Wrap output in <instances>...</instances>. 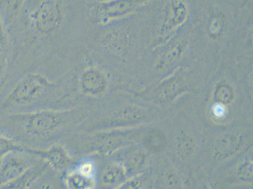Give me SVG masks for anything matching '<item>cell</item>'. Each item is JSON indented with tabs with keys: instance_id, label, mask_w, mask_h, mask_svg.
Instances as JSON below:
<instances>
[{
	"instance_id": "9a60e30c",
	"label": "cell",
	"mask_w": 253,
	"mask_h": 189,
	"mask_svg": "<svg viewBox=\"0 0 253 189\" xmlns=\"http://www.w3.org/2000/svg\"><path fill=\"white\" fill-rule=\"evenodd\" d=\"M174 147L179 158L182 160H187L194 153L195 142L189 134L185 131H181L176 135Z\"/></svg>"
},
{
	"instance_id": "30bf717a",
	"label": "cell",
	"mask_w": 253,
	"mask_h": 189,
	"mask_svg": "<svg viewBox=\"0 0 253 189\" xmlns=\"http://www.w3.org/2000/svg\"><path fill=\"white\" fill-rule=\"evenodd\" d=\"M244 143L245 137L241 133L232 131L223 134L213 144V158L218 161L228 160L240 151Z\"/></svg>"
},
{
	"instance_id": "4fadbf2b",
	"label": "cell",
	"mask_w": 253,
	"mask_h": 189,
	"mask_svg": "<svg viewBox=\"0 0 253 189\" xmlns=\"http://www.w3.org/2000/svg\"><path fill=\"white\" fill-rule=\"evenodd\" d=\"M167 41V44L160 47L155 61V68L162 71L169 68L180 59L186 49V43L181 39H173Z\"/></svg>"
},
{
	"instance_id": "8fae6325",
	"label": "cell",
	"mask_w": 253,
	"mask_h": 189,
	"mask_svg": "<svg viewBox=\"0 0 253 189\" xmlns=\"http://www.w3.org/2000/svg\"><path fill=\"white\" fill-rule=\"evenodd\" d=\"M112 156H116L114 160L123 166L126 176H132L141 172L148 161V154L146 151L133 147L122 149Z\"/></svg>"
},
{
	"instance_id": "277c9868",
	"label": "cell",
	"mask_w": 253,
	"mask_h": 189,
	"mask_svg": "<svg viewBox=\"0 0 253 189\" xmlns=\"http://www.w3.org/2000/svg\"><path fill=\"white\" fill-rule=\"evenodd\" d=\"M137 136V130L119 129L84 132L73 138L70 149L74 153L109 157L134 142Z\"/></svg>"
},
{
	"instance_id": "d6986e66",
	"label": "cell",
	"mask_w": 253,
	"mask_h": 189,
	"mask_svg": "<svg viewBox=\"0 0 253 189\" xmlns=\"http://www.w3.org/2000/svg\"><path fill=\"white\" fill-rule=\"evenodd\" d=\"M183 84L182 78L174 77L171 79L167 80L164 84L159 87L156 94L157 97L161 101L168 100L171 98L172 96L178 91L179 87Z\"/></svg>"
},
{
	"instance_id": "ba28073f",
	"label": "cell",
	"mask_w": 253,
	"mask_h": 189,
	"mask_svg": "<svg viewBox=\"0 0 253 189\" xmlns=\"http://www.w3.org/2000/svg\"><path fill=\"white\" fill-rule=\"evenodd\" d=\"M41 160L31 147L27 150L8 154L0 161V188L18 179Z\"/></svg>"
},
{
	"instance_id": "ffe728a7",
	"label": "cell",
	"mask_w": 253,
	"mask_h": 189,
	"mask_svg": "<svg viewBox=\"0 0 253 189\" xmlns=\"http://www.w3.org/2000/svg\"><path fill=\"white\" fill-rule=\"evenodd\" d=\"M29 148V146L0 133V161L11 152L27 150Z\"/></svg>"
},
{
	"instance_id": "cb8c5ba5",
	"label": "cell",
	"mask_w": 253,
	"mask_h": 189,
	"mask_svg": "<svg viewBox=\"0 0 253 189\" xmlns=\"http://www.w3.org/2000/svg\"><path fill=\"white\" fill-rule=\"evenodd\" d=\"M103 1H105V0H87V3H88V4H91L98 3V2Z\"/></svg>"
},
{
	"instance_id": "3957f363",
	"label": "cell",
	"mask_w": 253,
	"mask_h": 189,
	"mask_svg": "<svg viewBox=\"0 0 253 189\" xmlns=\"http://www.w3.org/2000/svg\"><path fill=\"white\" fill-rule=\"evenodd\" d=\"M77 86L68 82H55L39 73L23 76L11 89L3 109L13 113L26 112L42 109H70L73 103V92Z\"/></svg>"
},
{
	"instance_id": "52a82bcc",
	"label": "cell",
	"mask_w": 253,
	"mask_h": 189,
	"mask_svg": "<svg viewBox=\"0 0 253 189\" xmlns=\"http://www.w3.org/2000/svg\"><path fill=\"white\" fill-rule=\"evenodd\" d=\"M190 15L189 5L185 0H172L166 7L157 31L160 45L167 42L185 24Z\"/></svg>"
},
{
	"instance_id": "6da1fadb",
	"label": "cell",
	"mask_w": 253,
	"mask_h": 189,
	"mask_svg": "<svg viewBox=\"0 0 253 189\" xmlns=\"http://www.w3.org/2000/svg\"><path fill=\"white\" fill-rule=\"evenodd\" d=\"M83 20L88 21L87 0H27L11 27L20 29V49H31L80 36Z\"/></svg>"
},
{
	"instance_id": "ac0fdd59",
	"label": "cell",
	"mask_w": 253,
	"mask_h": 189,
	"mask_svg": "<svg viewBox=\"0 0 253 189\" xmlns=\"http://www.w3.org/2000/svg\"><path fill=\"white\" fill-rule=\"evenodd\" d=\"M144 143L147 151L151 153H158L162 151L165 146L166 137L161 131H151L145 137Z\"/></svg>"
},
{
	"instance_id": "5bb4252c",
	"label": "cell",
	"mask_w": 253,
	"mask_h": 189,
	"mask_svg": "<svg viewBox=\"0 0 253 189\" xmlns=\"http://www.w3.org/2000/svg\"><path fill=\"white\" fill-rule=\"evenodd\" d=\"M64 172V187L71 189H90L98 187L97 179L86 176L76 169L74 166Z\"/></svg>"
},
{
	"instance_id": "603a6c76",
	"label": "cell",
	"mask_w": 253,
	"mask_h": 189,
	"mask_svg": "<svg viewBox=\"0 0 253 189\" xmlns=\"http://www.w3.org/2000/svg\"><path fill=\"white\" fill-rule=\"evenodd\" d=\"M237 175L243 181H252L253 179V160L251 158H246L239 166Z\"/></svg>"
},
{
	"instance_id": "2e32d148",
	"label": "cell",
	"mask_w": 253,
	"mask_h": 189,
	"mask_svg": "<svg viewBox=\"0 0 253 189\" xmlns=\"http://www.w3.org/2000/svg\"><path fill=\"white\" fill-rule=\"evenodd\" d=\"M6 25L0 15V75L7 66L10 56V45Z\"/></svg>"
},
{
	"instance_id": "9c48e42d",
	"label": "cell",
	"mask_w": 253,
	"mask_h": 189,
	"mask_svg": "<svg viewBox=\"0 0 253 189\" xmlns=\"http://www.w3.org/2000/svg\"><path fill=\"white\" fill-rule=\"evenodd\" d=\"M33 152L59 173L64 174L75 163L70 152L61 144H53L43 149L34 148Z\"/></svg>"
},
{
	"instance_id": "44dd1931",
	"label": "cell",
	"mask_w": 253,
	"mask_h": 189,
	"mask_svg": "<svg viewBox=\"0 0 253 189\" xmlns=\"http://www.w3.org/2000/svg\"><path fill=\"white\" fill-rule=\"evenodd\" d=\"M224 18L219 13H213L209 18L208 32L209 35L212 39H216L222 33L224 27Z\"/></svg>"
},
{
	"instance_id": "7a4b0ae2",
	"label": "cell",
	"mask_w": 253,
	"mask_h": 189,
	"mask_svg": "<svg viewBox=\"0 0 253 189\" xmlns=\"http://www.w3.org/2000/svg\"><path fill=\"white\" fill-rule=\"evenodd\" d=\"M89 112L74 107L13 113L7 117L8 132L3 134L32 148H45L79 128Z\"/></svg>"
},
{
	"instance_id": "7402d4cb",
	"label": "cell",
	"mask_w": 253,
	"mask_h": 189,
	"mask_svg": "<svg viewBox=\"0 0 253 189\" xmlns=\"http://www.w3.org/2000/svg\"><path fill=\"white\" fill-rule=\"evenodd\" d=\"M234 96L232 88L227 84L218 86L215 92V97L220 104H227L231 102Z\"/></svg>"
},
{
	"instance_id": "d4e9b609",
	"label": "cell",
	"mask_w": 253,
	"mask_h": 189,
	"mask_svg": "<svg viewBox=\"0 0 253 189\" xmlns=\"http://www.w3.org/2000/svg\"><path fill=\"white\" fill-rule=\"evenodd\" d=\"M4 81L1 79L0 80V91H1V88L3 87Z\"/></svg>"
},
{
	"instance_id": "e0dca14e",
	"label": "cell",
	"mask_w": 253,
	"mask_h": 189,
	"mask_svg": "<svg viewBox=\"0 0 253 189\" xmlns=\"http://www.w3.org/2000/svg\"><path fill=\"white\" fill-rule=\"evenodd\" d=\"M27 0H1L6 23L10 28L26 3Z\"/></svg>"
},
{
	"instance_id": "7c38bea8",
	"label": "cell",
	"mask_w": 253,
	"mask_h": 189,
	"mask_svg": "<svg viewBox=\"0 0 253 189\" xmlns=\"http://www.w3.org/2000/svg\"><path fill=\"white\" fill-rule=\"evenodd\" d=\"M98 165L97 182L100 188L120 187L126 181L125 169L118 161L114 160L101 165L98 160Z\"/></svg>"
},
{
	"instance_id": "5b68a950",
	"label": "cell",
	"mask_w": 253,
	"mask_h": 189,
	"mask_svg": "<svg viewBox=\"0 0 253 189\" xmlns=\"http://www.w3.org/2000/svg\"><path fill=\"white\" fill-rule=\"evenodd\" d=\"M149 0H105L88 4V20L91 24L102 26L119 21L134 14Z\"/></svg>"
},
{
	"instance_id": "8992f818",
	"label": "cell",
	"mask_w": 253,
	"mask_h": 189,
	"mask_svg": "<svg viewBox=\"0 0 253 189\" xmlns=\"http://www.w3.org/2000/svg\"><path fill=\"white\" fill-rule=\"evenodd\" d=\"M77 88L80 93L87 98L101 99L110 89V78L101 64L90 62L76 77Z\"/></svg>"
}]
</instances>
